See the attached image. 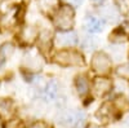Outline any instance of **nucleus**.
<instances>
[{
    "label": "nucleus",
    "mask_w": 129,
    "mask_h": 128,
    "mask_svg": "<svg viewBox=\"0 0 129 128\" xmlns=\"http://www.w3.org/2000/svg\"><path fill=\"white\" fill-rule=\"evenodd\" d=\"M56 26L61 30H70L74 25V12L67 5H64L59 9L58 14L56 16Z\"/></svg>",
    "instance_id": "nucleus-1"
},
{
    "label": "nucleus",
    "mask_w": 129,
    "mask_h": 128,
    "mask_svg": "<svg viewBox=\"0 0 129 128\" xmlns=\"http://www.w3.org/2000/svg\"><path fill=\"white\" fill-rule=\"evenodd\" d=\"M92 67L98 74H107L111 69V60L103 52L95 53L92 60Z\"/></svg>",
    "instance_id": "nucleus-2"
},
{
    "label": "nucleus",
    "mask_w": 129,
    "mask_h": 128,
    "mask_svg": "<svg viewBox=\"0 0 129 128\" xmlns=\"http://www.w3.org/2000/svg\"><path fill=\"white\" fill-rule=\"evenodd\" d=\"M57 62L61 63V65H83L84 63V60L81 57V55H79L78 52H74V50H64V52H61L59 55H57Z\"/></svg>",
    "instance_id": "nucleus-3"
},
{
    "label": "nucleus",
    "mask_w": 129,
    "mask_h": 128,
    "mask_svg": "<svg viewBox=\"0 0 129 128\" xmlns=\"http://www.w3.org/2000/svg\"><path fill=\"white\" fill-rule=\"evenodd\" d=\"M78 43V35L74 31H63L56 38V44L59 47H74Z\"/></svg>",
    "instance_id": "nucleus-4"
},
{
    "label": "nucleus",
    "mask_w": 129,
    "mask_h": 128,
    "mask_svg": "<svg viewBox=\"0 0 129 128\" xmlns=\"http://www.w3.org/2000/svg\"><path fill=\"white\" fill-rule=\"evenodd\" d=\"M84 27L88 33L95 34V33H100V31L103 30L105 27V21L102 18H97L93 16H88L85 17L84 19Z\"/></svg>",
    "instance_id": "nucleus-5"
},
{
    "label": "nucleus",
    "mask_w": 129,
    "mask_h": 128,
    "mask_svg": "<svg viewBox=\"0 0 129 128\" xmlns=\"http://www.w3.org/2000/svg\"><path fill=\"white\" fill-rule=\"evenodd\" d=\"M111 82L109 79H105V78H97L94 80L93 84V88H94V93L98 96V97H102L106 93H109L111 89Z\"/></svg>",
    "instance_id": "nucleus-6"
},
{
    "label": "nucleus",
    "mask_w": 129,
    "mask_h": 128,
    "mask_svg": "<svg viewBox=\"0 0 129 128\" xmlns=\"http://www.w3.org/2000/svg\"><path fill=\"white\" fill-rule=\"evenodd\" d=\"M84 116V113L81 111H67V113H63L61 116H59V123L63 124V125H74L75 123L78 122L79 118Z\"/></svg>",
    "instance_id": "nucleus-7"
},
{
    "label": "nucleus",
    "mask_w": 129,
    "mask_h": 128,
    "mask_svg": "<svg viewBox=\"0 0 129 128\" xmlns=\"http://www.w3.org/2000/svg\"><path fill=\"white\" fill-rule=\"evenodd\" d=\"M58 94V83L56 80H50L47 83L44 88V96L47 100H54Z\"/></svg>",
    "instance_id": "nucleus-8"
},
{
    "label": "nucleus",
    "mask_w": 129,
    "mask_h": 128,
    "mask_svg": "<svg viewBox=\"0 0 129 128\" xmlns=\"http://www.w3.org/2000/svg\"><path fill=\"white\" fill-rule=\"evenodd\" d=\"M102 14L109 22H115V21L119 19V14H117L116 9H114L111 7H105L102 9Z\"/></svg>",
    "instance_id": "nucleus-9"
},
{
    "label": "nucleus",
    "mask_w": 129,
    "mask_h": 128,
    "mask_svg": "<svg viewBox=\"0 0 129 128\" xmlns=\"http://www.w3.org/2000/svg\"><path fill=\"white\" fill-rule=\"evenodd\" d=\"M58 5V0H39V7L43 12H52Z\"/></svg>",
    "instance_id": "nucleus-10"
},
{
    "label": "nucleus",
    "mask_w": 129,
    "mask_h": 128,
    "mask_svg": "<svg viewBox=\"0 0 129 128\" xmlns=\"http://www.w3.org/2000/svg\"><path fill=\"white\" fill-rule=\"evenodd\" d=\"M14 48L12 44H9V43H5V44H3L2 47H0V61H5L7 58H9L10 56H12Z\"/></svg>",
    "instance_id": "nucleus-11"
},
{
    "label": "nucleus",
    "mask_w": 129,
    "mask_h": 128,
    "mask_svg": "<svg viewBox=\"0 0 129 128\" xmlns=\"http://www.w3.org/2000/svg\"><path fill=\"white\" fill-rule=\"evenodd\" d=\"M76 89H78L79 94H81V96L88 92L89 84H88V80L84 76H78V79H76Z\"/></svg>",
    "instance_id": "nucleus-12"
},
{
    "label": "nucleus",
    "mask_w": 129,
    "mask_h": 128,
    "mask_svg": "<svg viewBox=\"0 0 129 128\" xmlns=\"http://www.w3.org/2000/svg\"><path fill=\"white\" fill-rule=\"evenodd\" d=\"M116 74H117V76L129 80V63H124V65L119 66L116 69Z\"/></svg>",
    "instance_id": "nucleus-13"
},
{
    "label": "nucleus",
    "mask_w": 129,
    "mask_h": 128,
    "mask_svg": "<svg viewBox=\"0 0 129 128\" xmlns=\"http://www.w3.org/2000/svg\"><path fill=\"white\" fill-rule=\"evenodd\" d=\"M115 3L123 14L129 13V0H115Z\"/></svg>",
    "instance_id": "nucleus-14"
},
{
    "label": "nucleus",
    "mask_w": 129,
    "mask_h": 128,
    "mask_svg": "<svg viewBox=\"0 0 129 128\" xmlns=\"http://www.w3.org/2000/svg\"><path fill=\"white\" fill-rule=\"evenodd\" d=\"M83 45H84L85 49H88V50L89 49H93V48H95V40L93 38H85Z\"/></svg>",
    "instance_id": "nucleus-15"
},
{
    "label": "nucleus",
    "mask_w": 129,
    "mask_h": 128,
    "mask_svg": "<svg viewBox=\"0 0 129 128\" xmlns=\"http://www.w3.org/2000/svg\"><path fill=\"white\" fill-rule=\"evenodd\" d=\"M67 2H69L72 7H79L80 4H83L84 0H67Z\"/></svg>",
    "instance_id": "nucleus-16"
},
{
    "label": "nucleus",
    "mask_w": 129,
    "mask_h": 128,
    "mask_svg": "<svg viewBox=\"0 0 129 128\" xmlns=\"http://www.w3.org/2000/svg\"><path fill=\"white\" fill-rule=\"evenodd\" d=\"M32 128H49V127L47 124H44V123H38L35 125H32Z\"/></svg>",
    "instance_id": "nucleus-17"
},
{
    "label": "nucleus",
    "mask_w": 129,
    "mask_h": 128,
    "mask_svg": "<svg viewBox=\"0 0 129 128\" xmlns=\"http://www.w3.org/2000/svg\"><path fill=\"white\" fill-rule=\"evenodd\" d=\"M89 128H101V127H98V125H90Z\"/></svg>",
    "instance_id": "nucleus-18"
}]
</instances>
